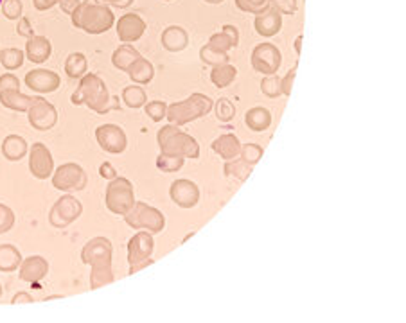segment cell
Here are the masks:
<instances>
[{
    "mask_svg": "<svg viewBox=\"0 0 406 323\" xmlns=\"http://www.w3.org/2000/svg\"><path fill=\"white\" fill-rule=\"evenodd\" d=\"M34 302L33 296H31L29 293H25V291H20V293H17L15 296H13L11 303L13 306H17V303H31Z\"/></svg>",
    "mask_w": 406,
    "mask_h": 323,
    "instance_id": "cell-51",
    "label": "cell"
},
{
    "mask_svg": "<svg viewBox=\"0 0 406 323\" xmlns=\"http://www.w3.org/2000/svg\"><path fill=\"white\" fill-rule=\"evenodd\" d=\"M169 196L182 209H193L200 202V189L191 180H175L169 187Z\"/></svg>",
    "mask_w": 406,
    "mask_h": 323,
    "instance_id": "cell-15",
    "label": "cell"
},
{
    "mask_svg": "<svg viewBox=\"0 0 406 323\" xmlns=\"http://www.w3.org/2000/svg\"><path fill=\"white\" fill-rule=\"evenodd\" d=\"M22 0H4L2 2V13L8 20H18L22 17Z\"/></svg>",
    "mask_w": 406,
    "mask_h": 323,
    "instance_id": "cell-42",
    "label": "cell"
},
{
    "mask_svg": "<svg viewBox=\"0 0 406 323\" xmlns=\"http://www.w3.org/2000/svg\"><path fill=\"white\" fill-rule=\"evenodd\" d=\"M168 2H169V0H168Z\"/></svg>",
    "mask_w": 406,
    "mask_h": 323,
    "instance_id": "cell-58",
    "label": "cell"
},
{
    "mask_svg": "<svg viewBox=\"0 0 406 323\" xmlns=\"http://www.w3.org/2000/svg\"><path fill=\"white\" fill-rule=\"evenodd\" d=\"M25 84L38 93H52L59 89L61 80L56 72L47 70V68H34V70L27 72Z\"/></svg>",
    "mask_w": 406,
    "mask_h": 323,
    "instance_id": "cell-17",
    "label": "cell"
},
{
    "mask_svg": "<svg viewBox=\"0 0 406 323\" xmlns=\"http://www.w3.org/2000/svg\"><path fill=\"white\" fill-rule=\"evenodd\" d=\"M72 24L88 34H103L115 24L112 9L99 0H81L80 8L72 15Z\"/></svg>",
    "mask_w": 406,
    "mask_h": 323,
    "instance_id": "cell-3",
    "label": "cell"
},
{
    "mask_svg": "<svg viewBox=\"0 0 406 323\" xmlns=\"http://www.w3.org/2000/svg\"><path fill=\"white\" fill-rule=\"evenodd\" d=\"M99 174L103 178H106V180H113V178H117V171H115V167H113L110 162H103V164H101Z\"/></svg>",
    "mask_w": 406,
    "mask_h": 323,
    "instance_id": "cell-48",
    "label": "cell"
},
{
    "mask_svg": "<svg viewBox=\"0 0 406 323\" xmlns=\"http://www.w3.org/2000/svg\"><path fill=\"white\" fill-rule=\"evenodd\" d=\"M160 153L164 155H175L182 158H198L200 156V146L189 133H184L175 124H168L157 135Z\"/></svg>",
    "mask_w": 406,
    "mask_h": 323,
    "instance_id": "cell-4",
    "label": "cell"
},
{
    "mask_svg": "<svg viewBox=\"0 0 406 323\" xmlns=\"http://www.w3.org/2000/svg\"><path fill=\"white\" fill-rule=\"evenodd\" d=\"M295 51H297V54L300 56V51H302V36H297V40H295Z\"/></svg>",
    "mask_w": 406,
    "mask_h": 323,
    "instance_id": "cell-54",
    "label": "cell"
},
{
    "mask_svg": "<svg viewBox=\"0 0 406 323\" xmlns=\"http://www.w3.org/2000/svg\"><path fill=\"white\" fill-rule=\"evenodd\" d=\"M52 54V45H50L49 38L45 36H31L25 43V56L29 58L33 63H43Z\"/></svg>",
    "mask_w": 406,
    "mask_h": 323,
    "instance_id": "cell-20",
    "label": "cell"
},
{
    "mask_svg": "<svg viewBox=\"0 0 406 323\" xmlns=\"http://www.w3.org/2000/svg\"><path fill=\"white\" fill-rule=\"evenodd\" d=\"M122 101H124V105L128 106V108L137 110L143 108V106L146 105L147 96L146 92H144L143 87L133 84V87H126V89L122 90Z\"/></svg>",
    "mask_w": 406,
    "mask_h": 323,
    "instance_id": "cell-32",
    "label": "cell"
},
{
    "mask_svg": "<svg viewBox=\"0 0 406 323\" xmlns=\"http://www.w3.org/2000/svg\"><path fill=\"white\" fill-rule=\"evenodd\" d=\"M207 4H222L223 0H205Z\"/></svg>",
    "mask_w": 406,
    "mask_h": 323,
    "instance_id": "cell-55",
    "label": "cell"
},
{
    "mask_svg": "<svg viewBox=\"0 0 406 323\" xmlns=\"http://www.w3.org/2000/svg\"><path fill=\"white\" fill-rule=\"evenodd\" d=\"M29 171L38 180H47L55 172V160L42 142H34L29 149Z\"/></svg>",
    "mask_w": 406,
    "mask_h": 323,
    "instance_id": "cell-13",
    "label": "cell"
},
{
    "mask_svg": "<svg viewBox=\"0 0 406 323\" xmlns=\"http://www.w3.org/2000/svg\"><path fill=\"white\" fill-rule=\"evenodd\" d=\"M31 101H33V97L24 96L20 90H4V92H0V105L9 110H15V112H27Z\"/></svg>",
    "mask_w": 406,
    "mask_h": 323,
    "instance_id": "cell-27",
    "label": "cell"
},
{
    "mask_svg": "<svg viewBox=\"0 0 406 323\" xmlns=\"http://www.w3.org/2000/svg\"><path fill=\"white\" fill-rule=\"evenodd\" d=\"M146 114L150 115L151 121L160 122L162 119H166V114H168V105H166L164 101L146 103Z\"/></svg>",
    "mask_w": 406,
    "mask_h": 323,
    "instance_id": "cell-41",
    "label": "cell"
},
{
    "mask_svg": "<svg viewBox=\"0 0 406 323\" xmlns=\"http://www.w3.org/2000/svg\"><path fill=\"white\" fill-rule=\"evenodd\" d=\"M252 172V165L245 164L243 160L241 158H234V160H229L225 164V176L229 178H238V180L245 181L248 176H250Z\"/></svg>",
    "mask_w": 406,
    "mask_h": 323,
    "instance_id": "cell-35",
    "label": "cell"
},
{
    "mask_svg": "<svg viewBox=\"0 0 406 323\" xmlns=\"http://www.w3.org/2000/svg\"><path fill=\"white\" fill-rule=\"evenodd\" d=\"M124 221L133 230H147L151 234H160L166 227V218L162 212L144 202H135L124 214Z\"/></svg>",
    "mask_w": 406,
    "mask_h": 323,
    "instance_id": "cell-6",
    "label": "cell"
},
{
    "mask_svg": "<svg viewBox=\"0 0 406 323\" xmlns=\"http://www.w3.org/2000/svg\"><path fill=\"white\" fill-rule=\"evenodd\" d=\"M245 124L252 131L261 133V131L268 130L270 124H272V114L266 108H263V106H256V108H252L247 112V115H245Z\"/></svg>",
    "mask_w": 406,
    "mask_h": 323,
    "instance_id": "cell-26",
    "label": "cell"
},
{
    "mask_svg": "<svg viewBox=\"0 0 406 323\" xmlns=\"http://www.w3.org/2000/svg\"><path fill=\"white\" fill-rule=\"evenodd\" d=\"M235 6H238L241 11L252 15H259L261 11L268 8V0H235Z\"/></svg>",
    "mask_w": 406,
    "mask_h": 323,
    "instance_id": "cell-40",
    "label": "cell"
},
{
    "mask_svg": "<svg viewBox=\"0 0 406 323\" xmlns=\"http://www.w3.org/2000/svg\"><path fill=\"white\" fill-rule=\"evenodd\" d=\"M2 293H4V291H2V285H0V296H2Z\"/></svg>",
    "mask_w": 406,
    "mask_h": 323,
    "instance_id": "cell-56",
    "label": "cell"
},
{
    "mask_svg": "<svg viewBox=\"0 0 406 323\" xmlns=\"http://www.w3.org/2000/svg\"><path fill=\"white\" fill-rule=\"evenodd\" d=\"M27 119L34 130L49 131L58 124V110L43 97H33L31 106L27 108Z\"/></svg>",
    "mask_w": 406,
    "mask_h": 323,
    "instance_id": "cell-10",
    "label": "cell"
},
{
    "mask_svg": "<svg viewBox=\"0 0 406 323\" xmlns=\"http://www.w3.org/2000/svg\"><path fill=\"white\" fill-rule=\"evenodd\" d=\"M261 92L264 93L270 99H275V97L282 96L281 90V77L277 74H272V76H266L263 81H261Z\"/></svg>",
    "mask_w": 406,
    "mask_h": 323,
    "instance_id": "cell-37",
    "label": "cell"
},
{
    "mask_svg": "<svg viewBox=\"0 0 406 323\" xmlns=\"http://www.w3.org/2000/svg\"><path fill=\"white\" fill-rule=\"evenodd\" d=\"M96 139L101 149H105L106 153H112V155H121L128 147V137L122 131V128L115 126V124H103L97 128Z\"/></svg>",
    "mask_w": 406,
    "mask_h": 323,
    "instance_id": "cell-12",
    "label": "cell"
},
{
    "mask_svg": "<svg viewBox=\"0 0 406 323\" xmlns=\"http://www.w3.org/2000/svg\"><path fill=\"white\" fill-rule=\"evenodd\" d=\"M4 90H20V81H18V77L13 76V74L0 76V92H4Z\"/></svg>",
    "mask_w": 406,
    "mask_h": 323,
    "instance_id": "cell-45",
    "label": "cell"
},
{
    "mask_svg": "<svg viewBox=\"0 0 406 323\" xmlns=\"http://www.w3.org/2000/svg\"><path fill=\"white\" fill-rule=\"evenodd\" d=\"M263 147L257 146V144H245V146H241L239 155H241V160H243L245 164L256 165L263 158Z\"/></svg>",
    "mask_w": 406,
    "mask_h": 323,
    "instance_id": "cell-39",
    "label": "cell"
},
{
    "mask_svg": "<svg viewBox=\"0 0 406 323\" xmlns=\"http://www.w3.org/2000/svg\"><path fill=\"white\" fill-rule=\"evenodd\" d=\"M83 214V205L71 194H65L52 205L49 212V221L55 228H67Z\"/></svg>",
    "mask_w": 406,
    "mask_h": 323,
    "instance_id": "cell-9",
    "label": "cell"
},
{
    "mask_svg": "<svg viewBox=\"0 0 406 323\" xmlns=\"http://www.w3.org/2000/svg\"><path fill=\"white\" fill-rule=\"evenodd\" d=\"M151 264H153V259H147V260H144V262H138V264L130 266V275H135L137 271H140V269H144L146 266H151Z\"/></svg>",
    "mask_w": 406,
    "mask_h": 323,
    "instance_id": "cell-53",
    "label": "cell"
},
{
    "mask_svg": "<svg viewBox=\"0 0 406 323\" xmlns=\"http://www.w3.org/2000/svg\"><path fill=\"white\" fill-rule=\"evenodd\" d=\"M15 227V212L8 205L0 203V235Z\"/></svg>",
    "mask_w": 406,
    "mask_h": 323,
    "instance_id": "cell-43",
    "label": "cell"
},
{
    "mask_svg": "<svg viewBox=\"0 0 406 323\" xmlns=\"http://www.w3.org/2000/svg\"><path fill=\"white\" fill-rule=\"evenodd\" d=\"M33 4L38 11H47V9L55 8L56 4H59V0H33Z\"/></svg>",
    "mask_w": 406,
    "mask_h": 323,
    "instance_id": "cell-50",
    "label": "cell"
},
{
    "mask_svg": "<svg viewBox=\"0 0 406 323\" xmlns=\"http://www.w3.org/2000/svg\"><path fill=\"white\" fill-rule=\"evenodd\" d=\"M115 29H117V36L122 43H133L143 38L146 33V22L137 13H128L119 18Z\"/></svg>",
    "mask_w": 406,
    "mask_h": 323,
    "instance_id": "cell-16",
    "label": "cell"
},
{
    "mask_svg": "<svg viewBox=\"0 0 406 323\" xmlns=\"http://www.w3.org/2000/svg\"><path fill=\"white\" fill-rule=\"evenodd\" d=\"M87 181V172L80 164H63L52 172V187L63 193L83 190Z\"/></svg>",
    "mask_w": 406,
    "mask_h": 323,
    "instance_id": "cell-8",
    "label": "cell"
},
{
    "mask_svg": "<svg viewBox=\"0 0 406 323\" xmlns=\"http://www.w3.org/2000/svg\"><path fill=\"white\" fill-rule=\"evenodd\" d=\"M113 246L106 237H94L81 250V262L92 266L90 290H99L115 280L113 277Z\"/></svg>",
    "mask_w": 406,
    "mask_h": 323,
    "instance_id": "cell-1",
    "label": "cell"
},
{
    "mask_svg": "<svg viewBox=\"0 0 406 323\" xmlns=\"http://www.w3.org/2000/svg\"><path fill=\"white\" fill-rule=\"evenodd\" d=\"M88 70L87 56L83 52H72L65 61V72L71 80H81Z\"/></svg>",
    "mask_w": 406,
    "mask_h": 323,
    "instance_id": "cell-30",
    "label": "cell"
},
{
    "mask_svg": "<svg viewBox=\"0 0 406 323\" xmlns=\"http://www.w3.org/2000/svg\"><path fill=\"white\" fill-rule=\"evenodd\" d=\"M22 255L13 244H0V271L13 273L20 268Z\"/></svg>",
    "mask_w": 406,
    "mask_h": 323,
    "instance_id": "cell-29",
    "label": "cell"
},
{
    "mask_svg": "<svg viewBox=\"0 0 406 323\" xmlns=\"http://www.w3.org/2000/svg\"><path fill=\"white\" fill-rule=\"evenodd\" d=\"M212 108L214 101L210 97L203 96V93H193V96H189L185 101L169 105L166 117H168L169 124L184 126L187 122H193L200 117H205Z\"/></svg>",
    "mask_w": 406,
    "mask_h": 323,
    "instance_id": "cell-5",
    "label": "cell"
},
{
    "mask_svg": "<svg viewBox=\"0 0 406 323\" xmlns=\"http://www.w3.org/2000/svg\"><path fill=\"white\" fill-rule=\"evenodd\" d=\"M138 58H140V54H138L137 49L131 47L130 43H124V45L115 49V52H113V56H112V63L115 68L126 72L131 67V65H133V61H137Z\"/></svg>",
    "mask_w": 406,
    "mask_h": 323,
    "instance_id": "cell-28",
    "label": "cell"
},
{
    "mask_svg": "<svg viewBox=\"0 0 406 323\" xmlns=\"http://www.w3.org/2000/svg\"><path fill=\"white\" fill-rule=\"evenodd\" d=\"M103 2H106V4H110V6H115V8H119V9H126V8H130L135 0H103Z\"/></svg>",
    "mask_w": 406,
    "mask_h": 323,
    "instance_id": "cell-52",
    "label": "cell"
},
{
    "mask_svg": "<svg viewBox=\"0 0 406 323\" xmlns=\"http://www.w3.org/2000/svg\"><path fill=\"white\" fill-rule=\"evenodd\" d=\"M80 4H81V0H59V8L65 11L67 15H74V11L78 8H80Z\"/></svg>",
    "mask_w": 406,
    "mask_h": 323,
    "instance_id": "cell-49",
    "label": "cell"
},
{
    "mask_svg": "<svg viewBox=\"0 0 406 323\" xmlns=\"http://www.w3.org/2000/svg\"><path fill=\"white\" fill-rule=\"evenodd\" d=\"M200 58L203 63L210 65V67H218V65L229 63V52L218 51V49H214L210 43H207V45L201 47Z\"/></svg>",
    "mask_w": 406,
    "mask_h": 323,
    "instance_id": "cell-34",
    "label": "cell"
},
{
    "mask_svg": "<svg viewBox=\"0 0 406 323\" xmlns=\"http://www.w3.org/2000/svg\"><path fill=\"white\" fill-rule=\"evenodd\" d=\"M126 72L130 74V80L133 81L135 84H147L153 81V77H155V67L151 65V61L144 59L143 56H140L137 61H133V65H131Z\"/></svg>",
    "mask_w": 406,
    "mask_h": 323,
    "instance_id": "cell-25",
    "label": "cell"
},
{
    "mask_svg": "<svg viewBox=\"0 0 406 323\" xmlns=\"http://www.w3.org/2000/svg\"><path fill=\"white\" fill-rule=\"evenodd\" d=\"M49 273V262L47 259L40 255L29 257V259L22 260L20 264V280L33 284L38 290V282H42Z\"/></svg>",
    "mask_w": 406,
    "mask_h": 323,
    "instance_id": "cell-18",
    "label": "cell"
},
{
    "mask_svg": "<svg viewBox=\"0 0 406 323\" xmlns=\"http://www.w3.org/2000/svg\"><path fill=\"white\" fill-rule=\"evenodd\" d=\"M27 151H29V146H27V142L22 139L20 135H9L2 142V155L9 162H18V160H22L27 155Z\"/></svg>",
    "mask_w": 406,
    "mask_h": 323,
    "instance_id": "cell-23",
    "label": "cell"
},
{
    "mask_svg": "<svg viewBox=\"0 0 406 323\" xmlns=\"http://www.w3.org/2000/svg\"><path fill=\"white\" fill-rule=\"evenodd\" d=\"M238 76V70H235L234 65L225 63V65H218V67H212V72H210V81H212L218 89H226L232 81Z\"/></svg>",
    "mask_w": 406,
    "mask_h": 323,
    "instance_id": "cell-31",
    "label": "cell"
},
{
    "mask_svg": "<svg viewBox=\"0 0 406 323\" xmlns=\"http://www.w3.org/2000/svg\"><path fill=\"white\" fill-rule=\"evenodd\" d=\"M184 162L185 158H182V156L164 155V153H160L159 158H157V167L162 172H176L184 167Z\"/></svg>",
    "mask_w": 406,
    "mask_h": 323,
    "instance_id": "cell-36",
    "label": "cell"
},
{
    "mask_svg": "<svg viewBox=\"0 0 406 323\" xmlns=\"http://www.w3.org/2000/svg\"><path fill=\"white\" fill-rule=\"evenodd\" d=\"M155 250V241L151 232H137L128 243V264L135 266L138 262H144L151 257Z\"/></svg>",
    "mask_w": 406,
    "mask_h": 323,
    "instance_id": "cell-14",
    "label": "cell"
},
{
    "mask_svg": "<svg viewBox=\"0 0 406 323\" xmlns=\"http://www.w3.org/2000/svg\"><path fill=\"white\" fill-rule=\"evenodd\" d=\"M268 4L281 15H293L297 11V0H268Z\"/></svg>",
    "mask_w": 406,
    "mask_h": 323,
    "instance_id": "cell-44",
    "label": "cell"
},
{
    "mask_svg": "<svg viewBox=\"0 0 406 323\" xmlns=\"http://www.w3.org/2000/svg\"><path fill=\"white\" fill-rule=\"evenodd\" d=\"M216 117L222 122H231L235 117V106L229 97H222L216 101Z\"/></svg>",
    "mask_w": 406,
    "mask_h": 323,
    "instance_id": "cell-38",
    "label": "cell"
},
{
    "mask_svg": "<svg viewBox=\"0 0 406 323\" xmlns=\"http://www.w3.org/2000/svg\"><path fill=\"white\" fill-rule=\"evenodd\" d=\"M254 26H256L257 34H261L264 38L275 36L282 27V15L277 9H273L272 6H268L264 11L257 15Z\"/></svg>",
    "mask_w": 406,
    "mask_h": 323,
    "instance_id": "cell-19",
    "label": "cell"
},
{
    "mask_svg": "<svg viewBox=\"0 0 406 323\" xmlns=\"http://www.w3.org/2000/svg\"><path fill=\"white\" fill-rule=\"evenodd\" d=\"M164 49L169 52H182L185 47L189 45V34L184 27L180 26H169L164 29L162 36H160Z\"/></svg>",
    "mask_w": 406,
    "mask_h": 323,
    "instance_id": "cell-21",
    "label": "cell"
},
{
    "mask_svg": "<svg viewBox=\"0 0 406 323\" xmlns=\"http://www.w3.org/2000/svg\"><path fill=\"white\" fill-rule=\"evenodd\" d=\"M106 209L115 216H124L128 210L133 206L135 194L133 185L128 178L117 176L110 180L108 187H106Z\"/></svg>",
    "mask_w": 406,
    "mask_h": 323,
    "instance_id": "cell-7",
    "label": "cell"
},
{
    "mask_svg": "<svg viewBox=\"0 0 406 323\" xmlns=\"http://www.w3.org/2000/svg\"><path fill=\"white\" fill-rule=\"evenodd\" d=\"M282 61L281 51L273 43H259L252 52V67L264 76H272L279 70Z\"/></svg>",
    "mask_w": 406,
    "mask_h": 323,
    "instance_id": "cell-11",
    "label": "cell"
},
{
    "mask_svg": "<svg viewBox=\"0 0 406 323\" xmlns=\"http://www.w3.org/2000/svg\"><path fill=\"white\" fill-rule=\"evenodd\" d=\"M17 33L20 34V36H24V38H31V36H34V29H33V26H31L29 18H25V17L18 18Z\"/></svg>",
    "mask_w": 406,
    "mask_h": 323,
    "instance_id": "cell-47",
    "label": "cell"
},
{
    "mask_svg": "<svg viewBox=\"0 0 406 323\" xmlns=\"http://www.w3.org/2000/svg\"><path fill=\"white\" fill-rule=\"evenodd\" d=\"M209 43L214 47V49H218V51H223V52L232 51V49H235L239 43L238 29H235L234 26H225L222 33L212 34V36H210Z\"/></svg>",
    "mask_w": 406,
    "mask_h": 323,
    "instance_id": "cell-24",
    "label": "cell"
},
{
    "mask_svg": "<svg viewBox=\"0 0 406 323\" xmlns=\"http://www.w3.org/2000/svg\"><path fill=\"white\" fill-rule=\"evenodd\" d=\"M2 2H4V0H0V8H2Z\"/></svg>",
    "mask_w": 406,
    "mask_h": 323,
    "instance_id": "cell-57",
    "label": "cell"
},
{
    "mask_svg": "<svg viewBox=\"0 0 406 323\" xmlns=\"http://www.w3.org/2000/svg\"><path fill=\"white\" fill-rule=\"evenodd\" d=\"M210 147H212V151L216 153V155H219L223 160L229 162V160H234L239 156V151H241V142H239V139L235 137V135L229 133V135H222V137H218V139L210 144Z\"/></svg>",
    "mask_w": 406,
    "mask_h": 323,
    "instance_id": "cell-22",
    "label": "cell"
},
{
    "mask_svg": "<svg viewBox=\"0 0 406 323\" xmlns=\"http://www.w3.org/2000/svg\"><path fill=\"white\" fill-rule=\"evenodd\" d=\"M295 76H297V67H293L291 70L286 74L284 77L281 80V90L284 96H289L291 93V89H293V81H295Z\"/></svg>",
    "mask_w": 406,
    "mask_h": 323,
    "instance_id": "cell-46",
    "label": "cell"
},
{
    "mask_svg": "<svg viewBox=\"0 0 406 323\" xmlns=\"http://www.w3.org/2000/svg\"><path fill=\"white\" fill-rule=\"evenodd\" d=\"M71 101L75 106L85 105L87 108L94 110L99 115L108 114L112 110H119L117 97L115 99L110 97L105 81L101 80L99 76H96V74H85L81 77L78 89L72 93Z\"/></svg>",
    "mask_w": 406,
    "mask_h": 323,
    "instance_id": "cell-2",
    "label": "cell"
},
{
    "mask_svg": "<svg viewBox=\"0 0 406 323\" xmlns=\"http://www.w3.org/2000/svg\"><path fill=\"white\" fill-rule=\"evenodd\" d=\"M24 52L17 47H9V49H2L0 51V63L4 65L6 70H17L24 65Z\"/></svg>",
    "mask_w": 406,
    "mask_h": 323,
    "instance_id": "cell-33",
    "label": "cell"
}]
</instances>
